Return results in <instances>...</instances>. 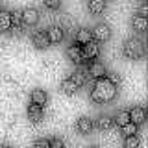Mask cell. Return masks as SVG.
<instances>
[{"mask_svg":"<svg viewBox=\"0 0 148 148\" xmlns=\"http://www.w3.org/2000/svg\"><path fill=\"white\" fill-rule=\"evenodd\" d=\"M76 43H78V46L80 45H87L89 41H92V35H91V30L89 28H80V30L76 32Z\"/></svg>","mask_w":148,"mask_h":148,"instance_id":"7c38bea8","label":"cell"},{"mask_svg":"<svg viewBox=\"0 0 148 148\" xmlns=\"http://www.w3.org/2000/svg\"><path fill=\"white\" fill-rule=\"evenodd\" d=\"M132 26H133V30H137V32H145L146 28H148V17H141V15H133L132 17Z\"/></svg>","mask_w":148,"mask_h":148,"instance_id":"5bb4252c","label":"cell"},{"mask_svg":"<svg viewBox=\"0 0 148 148\" xmlns=\"http://www.w3.org/2000/svg\"><path fill=\"white\" fill-rule=\"evenodd\" d=\"M82 54H83V59H95V58H98L100 45L96 43V41H89L87 45L82 46Z\"/></svg>","mask_w":148,"mask_h":148,"instance_id":"5b68a950","label":"cell"},{"mask_svg":"<svg viewBox=\"0 0 148 148\" xmlns=\"http://www.w3.org/2000/svg\"><path fill=\"white\" fill-rule=\"evenodd\" d=\"M124 56L130 59H139L145 56V43L137 37H130L124 43Z\"/></svg>","mask_w":148,"mask_h":148,"instance_id":"7a4b0ae2","label":"cell"},{"mask_svg":"<svg viewBox=\"0 0 148 148\" xmlns=\"http://www.w3.org/2000/svg\"><path fill=\"white\" fill-rule=\"evenodd\" d=\"M67 58L71 59L72 63H76V65H80L83 61V54H82V46H78V45H71L67 48Z\"/></svg>","mask_w":148,"mask_h":148,"instance_id":"ba28073f","label":"cell"},{"mask_svg":"<svg viewBox=\"0 0 148 148\" xmlns=\"http://www.w3.org/2000/svg\"><path fill=\"white\" fill-rule=\"evenodd\" d=\"M113 122H117L120 128L122 126H126V124L130 122V115H128V109H120L117 115H115V119H113Z\"/></svg>","mask_w":148,"mask_h":148,"instance_id":"44dd1931","label":"cell"},{"mask_svg":"<svg viewBox=\"0 0 148 148\" xmlns=\"http://www.w3.org/2000/svg\"><path fill=\"white\" fill-rule=\"evenodd\" d=\"M89 148H100V146H96V145H92V146H89Z\"/></svg>","mask_w":148,"mask_h":148,"instance_id":"f546056e","label":"cell"},{"mask_svg":"<svg viewBox=\"0 0 148 148\" xmlns=\"http://www.w3.org/2000/svg\"><path fill=\"white\" fill-rule=\"evenodd\" d=\"M9 17H11V28H22V9H11Z\"/></svg>","mask_w":148,"mask_h":148,"instance_id":"d6986e66","label":"cell"},{"mask_svg":"<svg viewBox=\"0 0 148 148\" xmlns=\"http://www.w3.org/2000/svg\"><path fill=\"white\" fill-rule=\"evenodd\" d=\"M32 41H34V45L37 46V48H46L50 43H48V37H46V34L43 30H37L34 32V35H32Z\"/></svg>","mask_w":148,"mask_h":148,"instance_id":"8fae6325","label":"cell"},{"mask_svg":"<svg viewBox=\"0 0 148 148\" xmlns=\"http://www.w3.org/2000/svg\"><path fill=\"white\" fill-rule=\"evenodd\" d=\"M113 126V119L109 117V115H98V119H96V128L98 130H109Z\"/></svg>","mask_w":148,"mask_h":148,"instance_id":"ac0fdd59","label":"cell"},{"mask_svg":"<svg viewBox=\"0 0 148 148\" xmlns=\"http://www.w3.org/2000/svg\"><path fill=\"white\" fill-rule=\"evenodd\" d=\"M124 146L126 148H139V137L137 135H130L124 139Z\"/></svg>","mask_w":148,"mask_h":148,"instance_id":"603a6c76","label":"cell"},{"mask_svg":"<svg viewBox=\"0 0 148 148\" xmlns=\"http://www.w3.org/2000/svg\"><path fill=\"white\" fill-rule=\"evenodd\" d=\"M89 74L92 78H96V80H100V78H106V74H108V69H106V65L102 61H91L89 65Z\"/></svg>","mask_w":148,"mask_h":148,"instance_id":"52a82bcc","label":"cell"},{"mask_svg":"<svg viewBox=\"0 0 148 148\" xmlns=\"http://www.w3.org/2000/svg\"><path fill=\"white\" fill-rule=\"evenodd\" d=\"M43 108L41 106H35V104H30L28 106V119L32 120V122H41L43 120Z\"/></svg>","mask_w":148,"mask_h":148,"instance_id":"30bf717a","label":"cell"},{"mask_svg":"<svg viewBox=\"0 0 148 148\" xmlns=\"http://www.w3.org/2000/svg\"><path fill=\"white\" fill-rule=\"evenodd\" d=\"M30 98H32V104H35V106H41L43 108V104H46V92L45 89H34L32 91V95H30Z\"/></svg>","mask_w":148,"mask_h":148,"instance_id":"4fadbf2b","label":"cell"},{"mask_svg":"<svg viewBox=\"0 0 148 148\" xmlns=\"http://www.w3.org/2000/svg\"><path fill=\"white\" fill-rule=\"evenodd\" d=\"M11 30V17L8 9H0V32Z\"/></svg>","mask_w":148,"mask_h":148,"instance_id":"e0dca14e","label":"cell"},{"mask_svg":"<svg viewBox=\"0 0 148 148\" xmlns=\"http://www.w3.org/2000/svg\"><path fill=\"white\" fill-rule=\"evenodd\" d=\"M45 34L48 37V43H59V41H63V37H65L63 28H59V26H50Z\"/></svg>","mask_w":148,"mask_h":148,"instance_id":"9c48e42d","label":"cell"},{"mask_svg":"<svg viewBox=\"0 0 148 148\" xmlns=\"http://www.w3.org/2000/svg\"><path fill=\"white\" fill-rule=\"evenodd\" d=\"M122 133L126 137H130V135H137V126L135 124H132V122H128L126 126H122Z\"/></svg>","mask_w":148,"mask_h":148,"instance_id":"cb8c5ba5","label":"cell"},{"mask_svg":"<svg viewBox=\"0 0 148 148\" xmlns=\"http://www.w3.org/2000/svg\"><path fill=\"white\" fill-rule=\"evenodd\" d=\"M61 91L65 92V95H74V92L78 91V85L71 80V78H65V80L61 82Z\"/></svg>","mask_w":148,"mask_h":148,"instance_id":"ffe728a7","label":"cell"},{"mask_svg":"<svg viewBox=\"0 0 148 148\" xmlns=\"http://www.w3.org/2000/svg\"><path fill=\"white\" fill-rule=\"evenodd\" d=\"M0 148H9V146H6V145H4V146H0Z\"/></svg>","mask_w":148,"mask_h":148,"instance_id":"4dcf8cb0","label":"cell"},{"mask_svg":"<svg viewBox=\"0 0 148 148\" xmlns=\"http://www.w3.org/2000/svg\"><path fill=\"white\" fill-rule=\"evenodd\" d=\"M106 9V2L104 0H89V11L95 13V15H98Z\"/></svg>","mask_w":148,"mask_h":148,"instance_id":"7402d4cb","label":"cell"},{"mask_svg":"<svg viewBox=\"0 0 148 148\" xmlns=\"http://www.w3.org/2000/svg\"><path fill=\"white\" fill-rule=\"evenodd\" d=\"M71 80H72L74 83H76L78 87L85 85V83H87V72H85V69H76V71L72 72Z\"/></svg>","mask_w":148,"mask_h":148,"instance_id":"2e32d148","label":"cell"},{"mask_svg":"<svg viewBox=\"0 0 148 148\" xmlns=\"http://www.w3.org/2000/svg\"><path fill=\"white\" fill-rule=\"evenodd\" d=\"M48 145H50V148H67V146H65V141L59 139V137H52L48 141Z\"/></svg>","mask_w":148,"mask_h":148,"instance_id":"d4e9b609","label":"cell"},{"mask_svg":"<svg viewBox=\"0 0 148 148\" xmlns=\"http://www.w3.org/2000/svg\"><path fill=\"white\" fill-rule=\"evenodd\" d=\"M61 6V2L59 0H45V8H50V9H56Z\"/></svg>","mask_w":148,"mask_h":148,"instance_id":"f1b7e54d","label":"cell"},{"mask_svg":"<svg viewBox=\"0 0 148 148\" xmlns=\"http://www.w3.org/2000/svg\"><path fill=\"white\" fill-rule=\"evenodd\" d=\"M106 80H108L109 83H113V85L117 87L119 83H120V76H119L117 72H108V74H106Z\"/></svg>","mask_w":148,"mask_h":148,"instance_id":"484cf974","label":"cell"},{"mask_svg":"<svg viewBox=\"0 0 148 148\" xmlns=\"http://www.w3.org/2000/svg\"><path fill=\"white\" fill-rule=\"evenodd\" d=\"M37 21H39V11L35 8H24L22 9V24L34 26Z\"/></svg>","mask_w":148,"mask_h":148,"instance_id":"8992f818","label":"cell"},{"mask_svg":"<svg viewBox=\"0 0 148 148\" xmlns=\"http://www.w3.org/2000/svg\"><path fill=\"white\" fill-rule=\"evenodd\" d=\"M76 130L80 133H89L91 130H92V120L89 117H80V119H78V122H76Z\"/></svg>","mask_w":148,"mask_h":148,"instance_id":"9a60e30c","label":"cell"},{"mask_svg":"<svg viewBox=\"0 0 148 148\" xmlns=\"http://www.w3.org/2000/svg\"><path fill=\"white\" fill-rule=\"evenodd\" d=\"M117 95V87L113 83H109L106 78H100V80L95 82V87L91 91V98L96 102H109L115 98Z\"/></svg>","mask_w":148,"mask_h":148,"instance_id":"6da1fadb","label":"cell"},{"mask_svg":"<svg viewBox=\"0 0 148 148\" xmlns=\"http://www.w3.org/2000/svg\"><path fill=\"white\" fill-rule=\"evenodd\" d=\"M137 15H141V17H146L148 15V2H141V4H139Z\"/></svg>","mask_w":148,"mask_h":148,"instance_id":"4316f807","label":"cell"},{"mask_svg":"<svg viewBox=\"0 0 148 148\" xmlns=\"http://www.w3.org/2000/svg\"><path fill=\"white\" fill-rule=\"evenodd\" d=\"M128 115H130V122L135 124V126L143 124V122H145V119H146V111H145L143 106H133V108L128 111Z\"/></svg>","mask_w":148,"mask_h":148,"instance_id":"277c9868","label":"cell"},{"mask_svg":"<svg viewBox=\"0 0 148 148\" xmlns=\"http://www.w3.org/2000/svg\"><path fill=\"white\" fill-rule=\"evenodd\" d=\"M91 35L95 37L92 41H96V43H102V41H108L111 37V28L108 22H98L95 28L91 30Z\"/></svg>","mask_w":148,"mask_h":148,"instance_id":"3957f363","label":"cell"},{"mask_svg":"<svg viewBox=\"0 0 148 148\" xmlns=\"http://www.w3.org/2000/svg\"><path fill=\"white\" fill-rule=\"evenodd\" d=\"M34 148H50V145H48V139H37V141H35V145H34Z\"/></svg>","mask_w":148,"mask_h":148,"instance_id":"83f0119b","label":"cell"}]
</instances>
